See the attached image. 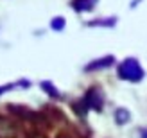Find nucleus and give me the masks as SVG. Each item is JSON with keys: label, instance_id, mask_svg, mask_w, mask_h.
<instances>
[{"label": "nucleus", "instance_id": "1", "mask_svg": "<svg viewBox=\"0 0 147 138\" xmlns=\"http://www.w3.org/2000/svg\"><path fill=\"white\" fill-rule=\"evenodd\" d=\"M119 75H120V79L136 83V81H140V79L144 77V70L135 59H126L119 67Z\"/></svg>", "mask_w": 147, "mask_h": 138}, {"label": "nucleus", "instance_id": "2", "mask_svg": "<svg viewBox=\"0 0 147 138\" xmlns=\"http://www.w3.org/2000/svg\"><path fill=\"white\" fill-rule=\"evenodd\" d=\"M20 126L11 118H5L0 115V138H18Z\"/></svg>", "mask_w": 147, "mask_h": 138}, {"label": "nucleus", "instance_id": "3", "mask_svg": "<svg viewBox=\"0 0 147 138\" xmlns=\"http://www.w3.org/2000/svg\"><path fill=\"white\" fill-rule=\"evenodd\" d=\"M84 102L88 108H93V110H102V104H104V93L100 92V88H90L86 92V95H84Z\"/></svg>", "mask_w": 147, "mask_h": 138}, {"label": "nucleus", "instance_id": "4", "mask_svg": "<svg viewBox=\"0 0 147 138\" xmlns=\"http://www.w3.org/2000/svg\"><path fill=\"white\" fill-rule=\"evenodd\" d=\"M113 56L111 57H104V59H99V61H93V65H90V67H86V70H95V68H104V67H109V63H113Z\"/></svg>", "mask_w": 147, "mask_h": 138}, {"label": "nucleus", "instance_id": "5", "mask_svg": "<svg viewBox=\"0 0 147 138\" xmlns=\"http://www.w3.org/2000/svg\"><path fill=\"white\" fill-rule=\"evenodd\" d=\"M115 120H117V124H127L129 122V111H126L124 108L117 110L115 111Z\"/></svg>", "mask_w": 147, "mask_h": 138}, {"label": "nucleus", "instance_id": "6", "mask_svg": "<svg viewBox=\"0 0 147 138\" xmlns=\"http://www.w3.org/2000/svg\"><path fill=\"white\" fill-rule=\"evenodd\" d=\"M41 86H43V88H47V90H49V92H47L49 95H54V97H57V95H59V93H57V90H56V88H52V86H50L49 83H43Z\"/></svg>", "mask_w": 147, "mask_h": 138}, {"label": "nucleus", "instance_id": "7", "mask_svg": "<svg viewBox=\"0 0 147 138\" xmlns=\"http://www.w3.org/2000/svg\"><path fill=\"white\" fill-rule=\"evenodd\" d=\"M25 138H47L45 135H43L41 131H31V133H27Z\"/></svg>", "mask_w": 147, "mask_h": 138}, {"label": "nucleus", "instance_id": "8", "mask_svg": "<svg viewBox=\"0 0 147 138\" xmlns=\"http://www.w3.org/2000/svg\"><path fill=\"white\" fill-rule=\"evenodd\" d=\"M52 27L54 29H61L63 27V18H56V22H52Z\"/></svg>", "mask_w": 147, "mask_h": 138}, {"label": "nucleus", "instance_id": "9", "mask_svg": "<svg viewBox=\"0 0 147 138\" xmlns=\"http://www.w3.org/2000/svg\"><path fill=\"white\" fill-rule=\"evenodd\" d=\"M56 138H72V136H70V135H67V133H59Z\"/></svg>", "mask_w": 147, "mask_h": 138}, {"label": "nucleus", "instance_id": "10", "mask_svg": "<svg viewBox=\"0 0 147 138\" xmlns=\"http://www.w3.org/2000/svg\"><path fill=\"white\" fill-rule=\"evenodd\" d=\"M0 93H2V88H0Z\"/></svg>", "mask_w": 147, "mask_h": 138}]
</instances>
